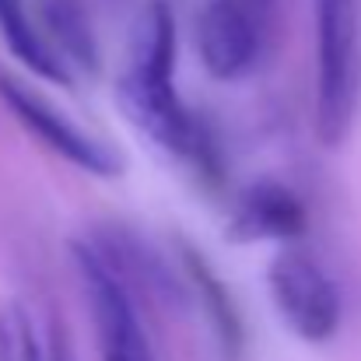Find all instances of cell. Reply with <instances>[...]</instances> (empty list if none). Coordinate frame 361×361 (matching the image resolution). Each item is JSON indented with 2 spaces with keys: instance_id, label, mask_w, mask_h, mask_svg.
<instances>
[{
  "instance_id": "obj_5",
  "label": "cell",
  "mask_w": 361,
  "mask_h": 361,
  "mask_svg": "<svg viewBox=\"0 0 361 361\" xmlns=\"http://www.w3.org/2000/svg\"><path fill=\"white\" fill-rule=\"evenodd\" d=\"M71 256H74V270L88 298V309H92L102 361H154L120 274L106 263L99 249L85 242H71Z\"/></svg>"
},
{
  "instance_id": "obj_8",
  "label": "cell",
  "mask_w": 361,
  "mask_h": 361,
  "mask_svg": "<svg viewBox=\"0 0 361 361\" xmlns=\"http://www.w3.org/2000/svg\"><path fill=\"white\" fill-rule=\"evenodd\" d=\"M0 39L11 49V56L21 60V67H28L35 78H42L49 85H60V88L74 85L71 67L60 60V53L42 35V28L32 21L25 0H0Z\"/></svg>"
},
{
  "instance_id": "obj_2",
  "label": "cell",
  "mask_w": 361,
  "mask_h": 361,
  "mask_svg": "<svg viewBox=\"0 0 361 361\" xmlns=\"http://www.w3.org/2000/svg\"><path fill=\"white\" fill-rule=\"evenodd\" d=\"M316 4V137L326 147L344 144L358 102V4Z\"/></svg>"
},
{
  "instance_id": "obj_11",
  "label": "cell",
  "mask_w": 361,
  "mask_h": 361,
  "mask_svg": "<svg viewBox=\"0 0 361 361\" xmlns=\"http://www.w3.org/2000/svg\"><path fill=\"white\" fill-rule=\"evenodd\" d=\"M235 4H239V7H245L252 18H259V21H263V25L274 32V21H277V4H281V0H235Z\"/></svg>"
},
{
  "instance_id": "obj_6",
  "label": "cell",
  "mask_w": 361,
  "mask_h": 361,
  "mask_svg": "<svg viewBox=\"0 0 361 361\" xmlns=\"http://www.w3.org/2000/svg\"><path fill=\"white\" fill-rule=\"evenodd\" d=\"M274 32L235 0H207L197 14V53L211 78L235 81L256 67Z\"/></svg>"
},
{
  "instance_id": "obj_10",
  "label": "cell",
  "mask_w": 361,
  "mask_h": 361,
  "mask_svg": "<svg viewBox=\"0 0 361 361\" xmlns=\"http://www.w3.org/2000/svg\"><path fill=\"white\" fill-rule=\"evenodd\" d=\"M0 361H46L21 302L0 305Z\"/></svg>"
},
{
  "instance_id": "obj_1",
  "label": "cell",
  "mask_w": 361,
  "mask_h": 361,
  "mask_svg": "<svg viewBox=\"0 0 361 361\" xmlns=\"http://www.w3.org/2000/svg\"><path fill=\"white\" fill-rule=\"evenodd\" d=\"M116 102L123 116L165 154L200 172L214 169L204 126L176 92V18L165 0H151L133 25L126 63L116 78Z\"/></svg>"
},
{
  "instance_id": "obj_3",
  "label": "cell",
  "mask_w": 361,
  "mask_h": 361,
  "mask_svg": "<svg viewBox=\"0 0 361 361\" xmlns=\"http://www.w3.org/2000/svg\"><path fill=\"white\" fill-rule=\"evenodd\" d=\"M267 291L281 323L305 344H326L341 330V295L330 274L305 252L284 249L267 267Z\"/></svg>"
},
{
  "instance_id": "obj_7",
  "label": "cell",
  "mask_w": 361,
  "mask_h": 361,
  "mask_svg": "<svg viewBox=\"0 0 361 361\" xmlns=\"http://www.w3.org/2000/svg\"><path fill=\"white\" fill-rule=\"evenodd\" d=\"M309 228V211L302 204V197L274 179L252 183L249 190H242L228 225H225V239L228 242H288L305 235Z\"/></svg>"
},
{
  "instance_id": "obj_4",
  "label": "cell",
  "mask_w": 361,
  "mask_h": 361,
  "mask_svg": "<svg viewBox=\"0 0 361 361\" xmlns=\"http://www.w3.org/2000/svg\"><path fill=\"white\" fill-rule=\"evenodd\" d=\"M0 102L7 106V113L18 120L25 133H32L46 151H53L56 158L71 161L74 169L99 176V179H116L123 176V154L102 137L88 133L85 126L71 120L67 113H60L53 102H46L39 92H32L28 85L0 74Z\"/></svg>"
},
{
  "instance_id": "obj_12",
  "label": "cell",
  "mask_w": 361,
  "mask_h": 361,
  "mask_svg": "<svg viewBox=\"0 0 361 361\" xmlns=\"http://www.w3.org/2000/svg\"><path fill=\"white\" fill-rule=\"evenodd\" d=\"M46 361H71V348H67L63 334H56V330H53V344H49V355H46Z\"/></svg>"
},
{
  "instance_id": "obj_9",
  "label": "cell",
  "mask_w": 361,
  "mask_h": 361,
  "mask_svg": "<svg viewBox=\"0 0 361 361\" xmlns=\"http://www.w3.org/2000/svg\"><path fill=\"white\" fill-rule=\"evenodd\" d=\"M35 11L42 18V35L60 53L67 67H81L88 74L99 71V42L92 32V18L81 0H35Z\"/></svg>"
}]
</instances>
